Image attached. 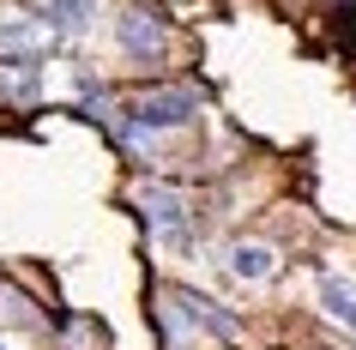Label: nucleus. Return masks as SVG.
Returning <instances> with one entry per match:
<instances>
[{
	"label": "nucleus",
	"mask_w": 356,
	"mask_h": 350,
	"mask_svg": "<svg viewBox=\"0 0 356 350\" xmlns=\"http://www.w3.org/2000/svg\"><path fill=\"white\" fill-rule=\"evenodd\" d=\"M193 115H200V97H193L188 85H157V91H139V97H133V103H127V115L115 109V127H121V139L145 145L151 133L188 127Z\"/></svg>",
	"instance_id": "f257e3e1"
},
{
	"label": "nucleus",
	"mask_w": 356,
	"mask_h": 350,
	"mask_svg": "<svg viewBox=\"0 0 356 350\" xmlns=\"http://www.w3.org/2000/svg\"><path fill=\"white\" fill-rule=\"evenodd\" d=\"M115 42H121L133 61L163 55V49H169V31H163V19H157V6L127 0V6H121V19H115Z\"/></svg>",
	"instance_id": "f03ea898"
},
{
	"label": "nucleus",
	"mask_w": 356,
	"mask_h": 350,
	"mask_svg": "<svg viewBox=\"0 0 356 350\" xmlns=\"http://www.w3.org/2000/svg\"><path fill=\"white\" fill-rule=\"evenodd\" d=\"M139 205H145V223H151V236H157V241L188 248V200H181L175 187L145 182V187H139Z\"/></svg>",
	"instance_id": "7ed1b4c3"
},
{
	"label": "nucleus",
	"mask_w": 356,
	"mask_h": 350,
	"mask_svg": "<svg viewBox=\"0 0 356 350\" xmlns=\"http://www.w3.org/2000/svg\"><path fill=\"white\" fill-rule=\"evenodd\" d=\"M169 302V320L175 326H200V332H211V338H236V320L229 314H218V302H206V296H193V290H169L163 296Z\"/></svg>",
	"instance_id": "20e7f679"
},
{
	"label": "nucleus",
	"mask_w": 356,
	"mask_h": 350,
	"mask_svg": "<svg viewBox=\"0 0 356 350\" xmlns=\"http://www.w3.org/2000/svg\"><path fill=\"white\" fill-rule=\"evenodd\" d=\"M60 31L49 19H31V13H0V49L6 55H37V49H49Z\"/></svg>",
	"instance_id": "39448f33"
},
{
	"label": "nucleus",
	"mask_w": 356,
	"mask_h": 350,
	"mask_svg": "<svg viewBox=\"0 0 356 350\" xmlns=\"http://www.w3.org/2000/svg\"><path fill=\"white\" fill-rule=\"evenodd\" d=\"M320 314L356 338V278H338V272L320 278Z\"/></svg>",
	"instance_id": "423d86ee"
},
{
	"label": "nucleus",
	"mask_w": 356,
	"mask_h": 350,
	"mask_svg": "<svg viewBox=\"0 0 356 350\" xmlns=\"http://www.w3.org/2000/svg\"><path fill=\"white\" fill-rule=\"evenodd\" d=\"M229 272L242 278V284H266V278L278 272V248L272 241H236L229 248Z\"/></svg>",
	"instance_id": "0eeeda50"
},
{
	"label": "nucleus",
	"mask_w": 356,
	"mask_h": 350,
	"mask_svg": "<svg viewBox=\"0 0 356 350\" xmlns=\"http://www.w3.org/2000/svg\"><path fill=\"white\" fill-rule=\"evenodd\" d=\"M37 91H42V73H37L31 55H6L0 61V97H6V103H37Z\"/></svg>",
	"instance_id": "6e6552de"
},
{
	"label": "nucleus",
	"mask_w": 356,
	"mask_h": 350,
	"mask_svg": "<svg viewBox=\"0 0 356 350\" xmlns=\"http://www.w3.org/2000/svg\"><path fill=\"white\" fill-rule=\"evenodd\" d=\"M42 6H49V24H55L60 37H79L91 24V0H42Z\"/></svg>",
	"instance_id": "1a4fd4ad"
},
{
	"label": "nucleus",
	"mask_w": 356,
	"mask_h": 350,
	"mask_svg": "<svg viewBox=\"0 0 356 350\" xmlns=\"http://www.w3.org/2000/svg\"><path fill=\"white\" fill-rule=\"evenodd\" d=\"M0 350H13V344H6V338H0Z\"/></svg>",
	"instance_id": "9d476101"
}]
</instances>
